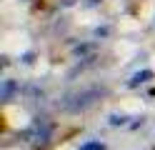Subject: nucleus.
<instances>
[{"mask_svg": "<svg viewBox=\"0 0 155 150\" xmlns=\"http://www.w3.org/2000/svg\"><path fill=\"white\" fill-rule=\"evenodd\" d=\"M108 90L105 88H85V90H75V93H68L63 98V108L70 110V113H78V110L90 108L95 100H100Z\"/></svg>", "mask_w": 155, "mask_h": 150, "instance_id": "nucleus-1", "label": "nucleus"}, {"mask_svg": "<svg viewBox=\"0 0 155 150\" xmlns=\"http://www.w3.org/2000/svg\"><path fill=\"white\" fill-rule=\"evenodd\" d=\"M153 70H140V73H135L130 80H128V88H138V85H145L148 80H153Z\"/></svg>", "mask_w": 155, "mask_h": 150, "instance_id": "nucleus-2", "label": "nucleus"}, {"mask_svg": "<svg viewBox=\"0 0 155 150\" xmlns=\"http://www.w3.org/2000/svg\"><path fill=\"white\" fill-rule=\"evenodd\" d=\"M20 90V85L15 83V80H3V90H0V98L3 100H13V95Z\"/></svg>", "mask_w": 155, "mask_h": 150, "instance_id": "nucleus-3", "label": "nucleus"}, {"mask_svg": "<svg viewBox=\"0 0 155 150\" xmlns=\"http://www.w3.org/2000/svg\"><path fill=\"white\" fill-rule=\"evenodd\" d=\"M108 123L110 125H128V115H118V113H115V115L108 118Z\"/></svg>", "mask_w": 155, "mask_h": 150, "instance_id": "nucleus-4", "label": "nucleus"}, {"mask_svg": "<svg viewBox=\"0 0 155 150\" xmlns=\"http://www.w3.org/2000/svg\"><path fill=\"white\" fill-rule=\"evenodd\" d=\"M80 150H105V145L100 143V140H93V143H85V145H80Z\"/></svg>", "mask_w": 155, "mask_h": 150, "instance_id": "nucleus-5", "label": "nucleus"}, {"mask_svg": "<svg viewBox=\"0 0 155 150\" xmlns=\"http://www.w3.org/2000/svg\"><path fill=\"white\" fill-rule=\"evenodd\" d=\"M108 33H110L108 28H95V35H98V38H103V35H108Z\"/></svg>", "mask_w": 155, "mask_h": 150, "instance_id": "nucleus-6", "label": "nucleus"}, {"mask_svg": "<svg viewBox=\"0 0 155 150\" xmlns=\"http://www.w3.org/2000/svg\"><path fill=\"white\" fill-rule=\"evenodd\" d=\"M75 3H78V0H60V5H63V8H73Z\"/></svg>", "mask_w": 155, "mask_h": 150, "instance_id": "nucleus-7", "label": "nucleus"}]
</instances>
